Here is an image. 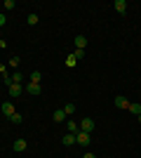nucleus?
<instances>
[{
	"label": "nucleus",
	"mask_w": 141,
	"mask_h": 158,
	"mask_svg": "<svg viewBox=\"0 0 141 158\" xmlns=\"http://www.w3.org/2000/svg\"><path fill=\"white\" fill-rule=\"evenodd\" d=\"M24 90H26L28 94H40V92H42V87L38 85V83H26V87H24Z\"/></svg>",
	"instance_id": "5"
},
{
	"label": "nucleus",
	"mask_w": 141,
	"mask_h": 158,
	"mask_svg": "<svg viewBox=\"0 0 141 158\" xmlns=\"http://www.w3.org/2000/svg\"><path fill=\"white\" fill-rule=\"evenodd\" d=\"M2 113H5L7 118H10L12 113H17V111H14V104H12V102H5V104H2Z\"/></svg>",
	"instance_id": "9"
},
{
	"label": "nucleus",
	"mask_w": 141,
	"mask_h": 158,
	"mask_svg": "<svg viewBox=\"0 0 141 158\" xmlns=\"http://www.w3.org/2000/svg\"><path fill=\"white\" fill-rule=\"evenodd\" d=\"M64 64H66L68 69H73V66H78V59H75L73 54H68V57H66V61H64Z\"/></svg>",
	"instance_id": "15"
},
{
	"label": "nucleus",
	"mask_w": 141,
	"mask_h": 158,
	"mask_svg": "<svg viewBox=\"0 0 141 158\" xmlns=\"http://www.w3.org/2000/svg\"><path fill=\"white\" fill-rule=\"evenodd\" d=\"M52 118H54V123H66L68 116L64 113V109H59V111H54V113H52Z\"/></svg>",
	"instance_id": "6"
},
{
	"label": "nucleus",
	"mask_w": 141,
	"mask_h": 158,
	"mask_svg": "<svg viewBox=\"0 0 141 158\" xmlns=\"http://www.w3.org/2000/svg\"><path fill=\"white\" fill-rule=\"evenodd\" d=\"M31 83H38V85H40V83H42V73L33 71V73H31Z\"/></svg>",
	"instance_id": "14"
},
{
	"label": "nucleus",
	"mask_w": 141,
	"mask_h": 158,
	"mask_svg": "<svg viewBox=\"0 0 141 158\" xmlns=\"http://www.w3.org/2000/svg\"><path fill=\"white\" fill-rule=\"evenodd\" d=\"M7 64H10V69H17V66L21 64V59L17 57V54H14V57H10V61H7Z\"/></svg>",
	"instance_id": "17"
},
{
	"label": "nucleus",
	"mask_w": 141,
	"mask_h": 158,
	"mask_svg": "<svg viewBox=\"0 0 141 158\" xmlns=\"http://www.w3.org/2000/svg\"><path fill=\"white\" fill-rule=\"evenodd\" d=\"M66 127H68V132H71V135H78V132H80V125H78L75 120H71V118L66 120Z\"/></svg>",
	"instance_id": "7"
},
{
	"label": "nucleus",
	"mask_w": 141,
	"mask_h": 158,
	"mask_svg": "<svg viewBox=\"0 0 141 158\" xmlns=\"http://www.w3.org/2000/svg\"><path fill=\"white\" fill-rule=\"evenodd\" d=\"M136 120H139V123H141V113H139V116H136Z\"/></svg>",
	"instance_id": "25"
},
{
	"label": "nucleus",
	"mask_w": 141,
	"mask_h": 158,
	"mask_svg": "<svg viewBox=\"0 0 141 158\" xmlns=\"http://www.w3.org/2000/svg\"><path fill=\"white\" fill-rule=\"evenodd\" d=\"M2 7H5V10H14L17 5H14V0H5V2H2Z\"/></svg>",
	"instance_id": "22"
},
{
	"label": "nucleus",
	"mask_w": 141,
	"mask_h": 158,
	"mask_svg": "<svg viewBox=\"0 0 141 158\" xmlns=\"http://www.w3.org/2000/svg\"><path fill=\"white\" fill-rule=\"evenodd\" d=\"M26 21L31 24V26H35V24H38V14H28V17H26Z\"/></svg>",
	"instance_id": "19"
},
{
	"label": "nucleus",
	"mask_w": 141,
	"mask_h": 158,
	"mask_svg": "<svg viewBox=\"0 0 141 158\" xmlns=\"http://www.w3.org/2000/svg\"><path fill=\"white\" fill-rule=\"evenodd\" d=\"M82 158H96V156H94L92 151H87V153H82Z\"/></svg>",
	"instance_id": "24"
},
{
	"label": "nucleus",
	"mask_w": 141,
	"mask_h": 158,
	"mask_svg": "<svg viewBox=\"0 0 141 158\" xmlns=\"http://www.w3.org/2000/svg\"><path fill=\"white\" fill-rule=\"evenodd\" d=\"M10 120H12L14 125H19V123H24V116H21V113H12V116H10Z\"/></svg>",
	"instance_id": "16"
},
{
	"label": "nucleus",
	"mask_w": 141,
	"mask_h": 158,
	"mask_svg": "<svg viewBox=\"0 0 141 158\" xmlns=\"http://www.w3.org/2000/svg\"><path fill=\"white\" fill-rule=\"evenodd\" d=\"M5 24H7V17H5L2 12H0V26H5Z\"/></svg>",
	"instance_id": "23"
},
{
	"label": "nucleus",
	"mask_w": 141,
	"mask_h": 158,
	"mask_svg": "<svg viewBox=\"0 0 141 158\" xmlns=\"http://www.w3.org/2000/svg\"><path fill=\"white\" fill-rule=\"evenodd\" d=\"M21 80H24V76H21L19 71H14V76H12V83H19V85H21Z\"/></svg>",
	"instance_id": "20"
},
{
	"label": "nucleus",
	"mask_w": 141,
	"mask_h": 158,
	"mask_svg": "<svg viewBox=\"0 0 141 158\" xmlns=\"http://www.w3.org/2000/svg\"><path fill=\"white\" fill-rule=\"evenodd\" d=\"M85 45H87V38L85 35H75V50H85Z\"/></svg>",
	"instance_id": "11"
},
{
	"label": "nucleus",
	"mask_w": 141,
	"mask_h": 158,
	"mask_svg": "<svg viewBox=\"0 0 141 158\" xmlns=\"http://www.w3.org/2000/svg\"><path fill=\"white\" fill-rule=\"evenodd\" d=\"M64 113H66L68 118H71V116L75 113V104H73V102H68V104H64Z\"/></svg>",
	"instance_id": "13"
},
{
	"label": "nucleus",
	"mask_w": 141,
	"mask_h": 158,
	"mask_svg": "<svg viewBox=\"0 0 141 158\" xmlns=\"http://www.w3.org/2000/svg\"><path fill=\"white\" fill-rule=\"evenodd\" d=\"M61 144H64V146H73V144H75V135H71V132H68L66 137L61 139Z\"/></svg>",
	"instance_id": "12"
},
{
	"label": "nucleus",
	"mask_w": 141,
	"mask_h": 158,
	"mask_svg": "<svg viewBox=\"0 0 141 158\" xmlns=\"http://www.w3.org/2000/svg\"><path fill=\"white\" fill-rule=\"evenodd\" d=\"M73 57H75L78 61H80V59H85V50H75V52H73Z\"/></svg>",
	"instance_id": "21"
},
{
	"label": "nucleus",
	"mask_w": 141,
	"mask_h": 158,
	"mask_svg": "<svg viewBox=\"0 0 141 158\" xmlns=\"http://www.w3.org/2000/svg\"><path fill=\"white\" fill-rule=\"evenodd\" d=\"M26 146H28V144H26V139H14V151H19V153H21V151H26Z\"/></svg>",
	"instance_id": "10"
},
{
	"label": "nucleus",
	"mask_w": 141,
	"mask_h": 158,
	"mask_svg": "<svg viewBox=\"0 0 141 158\" xmlns=\"http://www.w3.org/2000/svg\"><path fill=\"white\" fill-rule=\"evenodd\" d=\"M7 92H10V97H14V99H17V97H19L21 92H24V87H21L19 83H12V85L7 87Z\"/></svg>",
	"instance_id": "4"
},
{
	"label": "nucleus",
	"mask_w": 141,
	"mask_h": 158,
	"mask_svg": "<svg viewBox=\"0 0 141 158\" xmlns=\"http://www.w3.org/2000/svg\"><path fill=\"white\" fill-rule=\"evenodd\" d=\"M113 7H115V12H120V14H125V12H127V2H125V0H115V2H113Z\"/></svg>",
	"instance_id": "8"
},
{
	"label": "nucleus",
	"mask_w": 141,
	"mask_h": 158,
	"mask_svg": "<svg viewBox=\"0 0 141 158\" xmlns=\"http://www.w3.org/2000/svg\"><path fill=\"white\" fill-rule=\"evenodd\" d=\"M78 125H80V132H89V135H92V130H94V120H92V118H82Z\"/></svg>",
	"instance_id": "2"
},
{
	"label": "nucleus",
	"mask_w": 141,
	"mask_h": 158,
	"mask_svg": "<svg viewBox=\"0 0 141 158\" xmlns=\"http://www.w3.org/2000/svg\"><path fill=\"white\" fill-rule=\"evenodd\" d=\"M89 132H78L75 135V144H80V146H89Z\"/></svg>",
	"instance_id": "3"
},
{
	"label": "nucleus",
	"mask_w": 141,
	"mask_h": 158,
	"mask_svg": "<svg viewBox=\"0 0 141 158\" xmlns=\"http://www.w3.org/2000/svg\"><path fill=\"white\" fill-rule=\"evenodd\" d=\"M113 104L118 106V109H122V111H127V109H129V104H132V102H127V97H125V94H118V97L113 99Z\"/></svg>",
	"instance_id": "1"
},
{
	"label": "nucleus",
	"mask_w": 141,
	"mask_h": 158,
	"mask_svg": "<svg viewBox=\"0 0 141 158\" xmlns=\"http://www.w3.org/2000/svg\"><path fill=\"white\" fill-rule=\"evenodd\" d=\"M127 111H132L134 116H139V113H141V104H139V102H136V104H129V109H127Z\"/></svg>",
	"instance_id": "18"
}]
</instances>
